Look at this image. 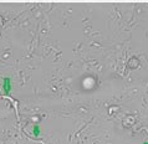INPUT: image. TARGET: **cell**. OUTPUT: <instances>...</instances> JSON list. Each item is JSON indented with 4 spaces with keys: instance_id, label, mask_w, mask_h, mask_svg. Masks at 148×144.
Instances as JSON below:
<instances>
[{
    "instance_id": "7a4b0ae2",
    "label": "cell",
    "mask_w": 148,
    "mask_h": 144,
    "mask_svg": "<svg viewBox=\"0 0 148 144\" xmlns=\"http://www.w3.org/2000/svg\"><path fill=\"white\" fill-rule=\"evenodd\" d=\"M31 133H32V135H34V137H40V134H41V128H40V126L35 124L34 127H32Z\"/></svg>"
},
{
    "instance_id": "3957f363",
    "label": "cell",
    "mask_w": 148,
    "mask_h": 144,
    "mask_svg": "<svg viewBox=\"0 0 148 144\" xmlns=\"http://www.w3.org/2000/svg\"><path fill=\"white\" fill-rule=\"evenodd\" d=\"M142 144H148V141H147V142H143Z\"/></svg>"
},
{
    "instance_id": "6da1fadb",
    "label": "cell",
    "mask_w": 148,
    "mask_h": 144,
    "mask_svg": "<svg viewBox=\"0 0 148 144\" xmlns=\"http://www.w3.org/2000/svg\"><path fill=\"white\" fill-rule=\"evenodd\" d=\"M3 92L5 96H9L11 92V77H3Z\"/></svg>"
}]
</instances>
